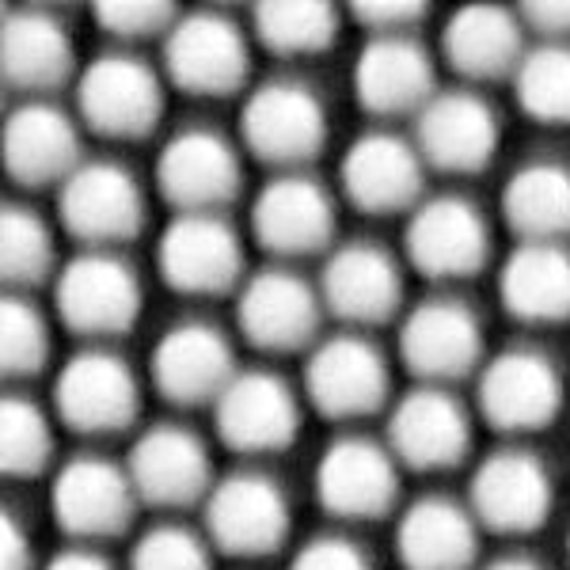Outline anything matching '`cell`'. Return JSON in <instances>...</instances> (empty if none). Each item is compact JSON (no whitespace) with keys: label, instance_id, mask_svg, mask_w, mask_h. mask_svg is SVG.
I'll use <instances>...</instances> for the list:
<instances>
[{"label":"cell","instance_id":"cell-1","mask_svg":"<svg viewBox=\"0 0 570 570\" xmlns=\"http://www.w3.org/2000/svg\"><path fill=\"white\" fill-rule=\"evenodd\" d=\"M327 107L305 80H266L255 88L240 115V137L247 153L282 171H297L316 160L327 145Z\"/></svg>","mask_w":570,"mask_h":570},{"label":"cell","instance_id":"cell-2","mask_svg":"<svg viewBox=\"0 0 570 570\" xmlns=\"http://www.w3.org/2000/svg\"><path fill=\"white\" fill-rule=\"evenodd\" d=\"M58 320L72 335L115 338L126 335L141 316V278L115 252H88L69 259L53 282Z\"/></svg>","mask_w":570,"mask_h":570},{"label":"cell","instance_id":"cell-3","mask_svg":"<svg viewBox=\"0 0 570 570\" xmlns=\"http://www.w3.org/2000/svg\"><path fill=\"white\" fill-rule=\"evenodd\" d=\"M77 110L91 134L110 141H141L164 115V85L134 53H104L80 72Z\"/></svg>","mask_w":570,"mask_h":570},{"label":"cell","instance_id":"cell-4","mask_svg":"<svg viewBox=\"0 0 570 570\" xmlns=\"http://www.w3.org/2000/svg\"><path fill=\"white\" fill-rule=\"evenodd\" d=\"M289 499L263 472H236L206 494V540L225 556L263 559L289 540Z\"/></svg>","mask_w":570,"mask_h":570},{"label":"cell","instance_id":"cell-5","mask_svg":"<svg viewBox=\"0 0 570 570\" xmlns=\"http://www.w3.org/2000/svg\"><path fill=\"white\" fill-rule=\"evenodd\" d=\"M58 214L69 236L91 252H110L141 233V183L115 160H85L58 187Z\"/></svg>","mask_w":570,"mask_h":570},{"label":"cell","instance_id":"cell-6","mask_svg":"<svg viewBox=\"0 0 570 570\" xmlns=\"http://www.w3.org/2000/svg\"><path fill=\"white\" fill-rule=\"evenodd\" d=\"M403 247H407V263L422 278L461 282L480 274L491 259V225L475 202L461 195H434L411 209Z\"/></svg>","mask_w":570,"mask_h":570},{"label":"cell","instance_id":"cell-7","mask_svg":"<svg viewBox=\"0 0 570 570\" xmlns=\"http://www.w3.org/2000/svg\"><path fill=\"white\" fill-rule=\"evenodd\" d=\"M563 411V373L544 351L513 346L480 370V415L499 434H537Z\"/></svg>","mask_w":570,"mask_h":570},{"label":"cell","instance_id":"cell-8","mask_svg":"<svg viewBox=\"0 0 570 570\" xmlns=\"http://www.w3.org/2000/svg\"><path fill=\"white\" fill-rule=\"evenodd\" d=\"M164 72L187 96L225 99L244 88L252 72V46L228 16H179L164 39Z\"/></svg>","mask_w":570,"mask_h":570},{"label":"cell","instance_id":"cell-9","mask_svg":"<svg viewBox=\"0 0 570 570\" xmlns=\"http://www.w3.org/2000/svg\"><path fill=\"white\" fill-rule=\"evenodd\" d=\"M156 266L168 289L220 297L244 285V244L220 214H179L164 228Z\"/></svg>","mask_w":570,"mask_h":570},{"label":"cell","instance_id":"cell-10","mask_svg":"<svg viewBox=\"0 0 570 570\" xmlns=\"http://www.w3.org/2000/svg\"><path fill=\"white\" fill-rule=\"evenodd\" d=\"M556 483L548 464L529 449H499L475 468L468 510L475 513L480 529L499 537H529L551 518Z\"/></svg>","mask_w":570,"mask_h":570},{"label":"cell","instance_id":"cell-11","mask_svg":"<svg viewBox=\"0 0 570 570\" xmlns=\"http://www.w3.org/2000/svg\"><path fill=\"white\" fill-rule=\"evenodd\" d=\"M53 411L77 434H118V430L134 426L137 411H141V389L122 357L96 346V351L72 354L61 365L58 381H53Z\"/></svg>","mask_w":570,"mask_h":570},{"label":"cell","instance_id":"cell-12","mask_svg":"<svg viewBox=\"0 0 570 570\" xmlns=\"http://www.w3.org/2000/svg\"><path fill=\"white\" fill-rule=\"evenodd\" d=\"M400 357L422 384L449 389L483 370V324L472 305L456 297L422 301L400 327Z\"/></svg>","mask_w":570,"mask_h":570},{"label":"cell","instance_id":"cell-13","mask_svg":"<svg viewBox=\"0 0 570 570\" xmlns=\"http://www.w3.org/2000/svg\"><path fill=\"white\" fill-rule=\"evenodd\" d=\"M137 502L141 499H137L126 464H115L107 456H77L58 468L50 487L53 521L80 544L122 537L134 521Z\"/></svg>","mask_w":570,"mask_h":570},{"label":"cell","instance_id":"cell-14","mask_svg":"<svg viewBox=\"0 0 570 570\" xmlns=\"http://www.w3.org/2000/svg\"><path fill=\"white\" fill-rule=\"evenodd\" d=\"M499 115L472 88L438 91L415 115V149L422 164L445 176H475L499 153Z\"/></svg>","mask_w":570,"mask_h":570},{"label":"cell","instance_id":"cell-15","mask_svg":"<svg viewBox=\"0 0 570 570\" xmlns=\"http://www.w3.org/2000/svg\"><path fill=\"white\" fill-rule=\"evenodd\" d=\"M389 362L365 335L343 331L312 351L305 365V395L320 415L351 422L376 415L389 403Z\"/></svg>","mask_w":570,"mask_h":570},{"label":"cell","instance_id":"cell-16","mask_svg":"<svg viewBox=\"0 0 570 570\" xmlns=\"http://www.w3.org/2000/svg\"><path fill=\"white\" fill-rule=\"evenodd\" d=\"M214 422H217V438L233 453L271 456L297 441L301 403L297 392L278 373L244 370L217 395Z\"/></svg>","mask_w":570,"mask_h":570},{"label":"cell","instance_id":"cell-17","mask_svg":"<svg viewBox=\"0 0 570 570\" xmlns=\"http://www.w3.org/2000/svg\"><path fill=\"white\" fill-rule=\"evenodd\" d=\"M320 316H324V301L320 289L308 285L301 274L271 266L236 289V324L240 335L255 351L266 354H293L305 351L316 338Z\"/></svg>","mask_w":570,"mask_h":570},{"label":"cell","instance_id":"cell-18","mask_svg":"<svg viewBox=\"0 0 570 570\" xmlns=\"http://www.w3.org/2000/svg\"><path fill=\"white\" fill-rule=\"evenodd\" d=\"M400 468L411 472H445L456 468L472 449V419L449 389L419 384L395 400L389 415V441Z\"/></svg>","mask_w":570,"mask_h":570},{"label":"cell","instance_id":"cell-19","mask_svg":"<svg viewBox=\"0 0 570 570\" xmlns=\"http://www.w3.org/2000/svg\"><path fill=\"white\" fill-rule=\"evenodd\" d=\"M338 179L346 202L362 214H411L426 190V164L415 141L389 130H370L346 149Z\"/></svg>","mask_w":570,"mask_h":570},{"label":"cell","instance_id":"cell-20","mask_svg":"<svg viewBox=\"0 0 570 570\" xmlns=\"http://www.w3.org/2000/svg\"><path fill=\"white\" fill-rule=\"evenodd\" d=\"M316 499L338 521H376L400 499V461L373 438H338L316 464Z\"/></svg>","mask_w":570,"mask_h":570},{"label":"cell","instance_id":"cell-21","mask_svg":"<svg viewBox=\"0 0 570 570\" xmlns=\"http://www.w3.org/2000/svg\"><path fill=\"white\" fill-rule=\"evenodd\" d=\"M240 176L233 141L202 126L171 137L156 160V187L179 214H220L240 195Z\"/></svg>","mask_w":570,"mask_h":570},{"label":"cell","instance_id":"cell-22","mask_svg":"<svg viewBox=\"0 0 570 570\" xmlns=\"http://www.w3.org/2000/svg\"><path fill=\"white\" fill-rule=\"evenodd\" d=\"M252 233L278 259H305L331 247L335 198L305 171H282L259 190L252 206Z\"/></svg>","mask_w":570,"mask_h":570},{"label":"cell","instance_id":"cell-23","mask_svg":"<svg viewBox=\"0 0 570 570\" xmlns=\"http://www.w3.org/2000/svg\"><path fill=\"white\" fill-rule=\"evenodd\" d=\"M137 499L160 510H183V505L206 502L214 491V464L195 430L160 422L134 441V453L126 461Z\"/></svg>","mask_w":570,"mask_h":570},{"label":"cell","instance_id":"cell-24","mask_svg":"<svg viewBox=\"0 0 570 570\" xmlns=\"http://www.w3.org/2000/svg\"><path fill=\"white\" fill-rule=\"evenodd\" d=\"M438 96L434 58L415 35H370L354 61V99L373 118L419 115Z\"/></svg>","mask_w":570,"mask_h":570},{"label":"cell","instance_id":"cell-25","mask_svg":"<svg viewBox=\"0 0 570 570\" xmlns=\"http://www.w3.org/2000/svg\"><path fill=\"white\" fill-rule=\"evenodd\" d=\"M153 389L176 407H202L217 403V395L228 389L236 373L233 346L225 331L202 320H187L164 331L149 362Z\"/></svg>","mask_w":570,"mask_h":570},{"label":"cell","instance_id":"cell-26","mask_svg":"<svg viewBox=\"0 0 570 570\" xmlns=\"http://www.w3.org/2000/svg\"><path fill=\"white\" fill-rule=\"evenodd\" d=\"M320 301L335 320L357 327H376L400 312L403 274L392 252L381 244L357 240L327 255L320 274Z\"/></svg>","mask_w":570,"mask_h":570},{"label":"cell","instance_id":"cell-27","mask_svg":"<svg viewBox=\"0 0 570 570\" xmlns=\"http://www.w3.org/2000/svg\"><path fill=\"white\" fill-rule=\"evenodd\" d=\"M77 122L46 99H27L4 122V168L20 187H61L80 168Z\"/></svg>","mask_w":570,"mask_h":570},{"label":"cell","instance_id":"cell-28","mask_svg":"<svg viewBox=\"0 0 570 570\" xmlns=\"http://www.w3.org/2000/svg\"><path fill=\"white\" fill-rule=\"evenodd\" d=\"M441 53L456 77L487 85V80H513L521 58L529 53L525 23L518 12L499 4H468L441 35Z\"/></svg>","mask_w":570,"mask_h":570},{"label":"cell","instance_id":"cell-29","mask_svg":"<svg viewBox=\"0 0 570 570\" xmlns=\"http://www.w3.org/2000/svg\"><path fill=\"white\" fill-rule=\"evenodd\" d=\"M395 551L407 570H472L480 556V521L468 502L430 494L400 518Z\"/></svg>","mask_w":570,"mask_h":570},{"label":"cell","instance_id":"cell-30","mask_svg":"<svg viewBox=\"0 0 570 570\" xmlns=\"http://www.w3.org/2000/svg\"><path fill=\"white\" fill-rule=\"evenodd\" d=\"M502 308L518 324L556 327L570 320V252L567 244L521 240L499 274Z\"/></svg>","mask_w":570,"mask_h":570},{"label":"cell","instance_id":"cell-31","mask_svg":"<svg viewBox=\"0 0 570 570\" xmlns=\"http://www.w3.org/2000/svg\"><path fill=\"white\" fill-rule=\"evenodd\" d=\"M0 69H4L8 88L31 99L69 85L77 69L69 31L46 12H12L0 35Z\"/></svg>","mask_w":570,"mask_h":570},{"label":"cell","instance_id":"cell-32","mask_svg":"<svg viewBox=\"0 0 570 570\" xmlns=\"http://www.w3.org/2000/svg\"><path fill=\"white\" fill-rule=\"evenodd\" d=\"M502 217L518 240L563 244L570 236V164L529 160L505 179Z\"/></svg>","mask_w":570,"mask_h":570},{"label":"cell","instance_id":"cell-33","mask_svg":"<svg viewBox=\"0 0 570 570\" xmlns=\"http://www.w3.org/2000/svg\"><path fill=\"white\" fill-rule=\"evenodd\" d=\"M255 42L274 58H316L335 46L338 16L316 0H274L255 8Z\"/></svg>","mask_w":570,"mask_h":570},{"label":"cell","instance_id":"cell-34","mask_svg":"<svg viewBox=\"0 0 570 570\" xmlns=\"http://www.w3.org/2000/svg\"><path fill=\"white\" fill-rule=\"evenodd\" d=\"M513 96L532 122L570 126V46L540 42L513 72Z\"/></svg>","mask_w":570,"mask_h":570},{"label":"cell","instance_id":"cell-35","mask_svg":"<svg viewBox=\"0 0 570 570\" xmlns=\"http://www.w3.org/2000/svg\"><path fill=\"white\" fill-rule=\"evenodd\" d=\"M53 461V426L39 403L8 395L0 411V464L12 480L42 475Z\"/></svg>","mask_w":570,"mask_h":570},{"label":"cell","instance_id":"cell-36","mask_svg":"<svg viewBox=\"0 0 570 570\" xmlns=\"http://www.w3.org/2000/svg\"><path fill=\"white\" fill-rule=\"evenodd\" d=\"M53 236L50 225L27 206H8L0 220V266L12 285H39L53 274Z\"/></svg>","mask_w":570,"mask_h":570},{"label":"cell","instance_id":"cell-37","mask_svg":"<svg viewBox=\"0 0 570 570\" xmlns=\"http://www.w3.org/2000/svg\"><path fill=\"white\" fill-rule=\"evenodd\" d=\"M0 362L8 376H35L50 362V324L27 297H8L0 312Z\"/></svg>","mask_w":570,"mask_h":570},{"label":"cell","instance_id":"cell-38","mask_svg":"<svg viewBox=\"0 0 570 570\" xmlns=\"http://www.w3.org/2000/svg\"><path fill=\"white\" fill-rule=\"evenodd\" d=\"M209 540L183 525H156L137 540L130 570H214Z\"/></svg>","mask_w":570,"mask_h":570},{"label":"cell","instance_id":"cell-39","mask_svg":"<svg viewBox=\"0 0 570 570\" xmlns=\"http://www.w3.org/2000/svg\"><path fill=\"white\" fill-rule=\"evenodd\" d=\"M96 20L107 35L122 42H137V39H156L179 23V12L171 4H160V0H115V4H99Z\"/></svg>","mask_w":570,"mask_h":570},{"label":"cell","instance_id":"cell-40","mask_svg":"<svg viewBox=\"0 0 570 570\" xmlns=\"http://www.w3.org/2000/svg\"><path fill=\"white\" fill-rule=\"evenodd\" d=\"M289 570H373V563L351 537L331 532V537H312L308 544H301Z\"/></svg>","mask_w":570,"mask_h":570},{"label":"cell","instance_id":"cell-41","mask_svg":"<svg viewBox=\"0 0 570 570\" xmlns=\"http://www.w3.org/2000/svg\"><path fill=\"white\" fill-rule=\"evenodd\" d=\"M354 16L362 20V27H370V35H407L426 16V8L403 4V0H389V4L376 0V4H357Z\"/></svg>","mask_w":570,"mask_h":570},{"label":"cell","instance_id":"cell-42","mask_svg":"<svg viewBox=\"0 0 570 570\" xmlns=\"http://www.w3.org/2000/svg\"><path fill=\"white\" fill-rule=\"evenodd\" d=\"M518 16L525 31L544 35V42L570 46V0H540V4H525Z\"/></svg>","mask_w":570,"mask_h":570},{"label":"cell","instance_id":"cell-43","mask_svg":"<svg viewBox=\"0 0 570 570\" xmlns=\"http://www.w3.org/2000/svg\"><path fill=\"white\" fill-rule=\"evenodd\" d=\"M4 548H0V570H35V551L27 529L16 525L12 513H4Z\"/></svg>","mask_w":570,"mask_h":570},{"label":"cell","instance_id":"cell-44","mask_svg":"<svg viewBox=\"0 0 570 570\" xmlns=\"http://www.w3.org/2000/svg\"><path fill=\"white\" fill-rule=\"evenodd\" d=\"M42 570H115V567L91 548H69V551H61V556H53Z\"/></svg>","mask_w":570,"mask_h":570},{"label":"cell","instance_id":"cell-45","mask_svg":"<svg viewBox=\"0 0 570 570\" xmlns=\"http://www.w3.org/2000/svg\"><path fill=\"white\" fill-rule=\"evenodd\" d=\"M483 570H544V567L529 556H502V559H494V563H487Z\"/></svg>","mask_w":570,"mask_h":570},{"label":"cell","instance_id":"cell-46","mask_svg":"<svg viewBox=\"0 0 570 570\" xmlns=\"http://www.w3.org/2000/svg\"><path fill=\"white\" fill-rule=\"evenodd\" d=\"M567 556H570V537H567Z\"/></svg>","mask_w":570,"mask_h":570}]
</instances>
